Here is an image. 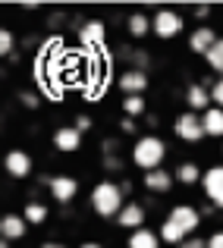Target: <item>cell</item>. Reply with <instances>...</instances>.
<instances>
[{
	"label": "cell",
	"mask_w": 223,
	"mask_h": 248,
	"mask_svg": "<svg viewBox=\"0 0 223 248\" xmlns=\"http://www.w3.org/2000/svg\"><path fill=\"white\" fill-rule=\"evenodd\" d=\"M207 248H223V230H220V232H214V236L207 239Z\"/></svg>",
	"instance_id": "obj_29"
},
{
	"label": "cell",
	"mask_w": 223,
	"mask_h": 248,
	"mask_svg": "<svg viewBox=\"0 0 223 248\" xmlns=\"http://www.w3.org/2000/svg\"><path fill=\"white\" fill-rule=\"evenodd\" d=\"M186 104H189V110H192V113H207V110L214 107L211 88H205V85L192 82V85L186 88Z\"/></svg>",
	"instance_id": "obj_10"
},
{
	"label": "cell",
	"mask_w": 223,
	"mask_h": 248,
	"mask_svg": "<svg viewBox=\"0 0 223 248\" xmlns=\"http://www.w3.org/2000/svg\"><path fill=\"white\" fill-rule=\"evenodd\" d=\"M126 248H160V232H151L148 226L145 230H135V232H129Z\"/></svg>",
	"instance_id": "obj_17"
},
{
	"label": "cell",
	"mask_w": 223,
	"mask_h": 248,
	"mask_svg": "<svg viewBox=\"0 0 223 248\" xmlns=\"http://www.w3.org/2000/svg\"><path fill=\"white\" fill-rule=\"evenodd\" d=\"M54 148L57 151H63V154H73L82 148V132H79L76 126H60L54 132Z\"/></svg>",
	"instance_id": "obj_15"
},
{
	"label": "cell",
	"mask_w": 223,
	"mask_h": 248,
	"mask_svg": "<svg viewBox=\"0 0 223 248\" xmlns=\"http://www.w3.org/2000/svg\"><path fill=\"white\" fill-rule=\"evenodd\" d=\"M116 223H120L123 230H129V232L145 230V207H142L139 201H126V207H123L120 217H116Z\"/></svg>",
	"instance_id": "obj_11"
},
{
	"label": "cell",
	"mask_w": 223,
	"mask_h": 248,
	"mask_svg": "<svg viewBox=\"0 0 223 248\" xmlns=\"http://www.w3.org/2000/svg\"><path fill=\"white\" fill-rule=\"evenodd\" d=\"M205 60H207V66H211L214 73H220V76H223V38H220L217 44H214V50L205 57Z\"/></svg>",
	"instance_id": "obj_24"
},
{
	"label": "cell",
	"mask_w": 223,
	"mask_h": 248,
	"mask_svg": "<svg viewBox=\"0 0 223 248\" xmlns=\"http://www.w3.org/2000/svg\"><path fill=\"white\" fill-rule=\"evenodd\" d=\"M163 157H167V145H163L157 135H142V139H135V145H132V164L139 167V170H145V173L160 170Z\"/></svg>",
	"instance_id": "obj_2"
},
{
	"label": "cell",
	"mask_w": 223,
	"mask_h": 248,
	"mask_svg": "<svg viewBox=\"0 0 223 248\" xmlns=\"http://www.w3.org/2000/svg\"><path fill=\"white\" fill-rule=\"evenodd\" d=\"M201 123H205V135L223 139V110L220 107H211L207 113H201Z\"/></svg>",
	"instance_id": "obj_18"
},
{
	"label": "cell",
	"mask_w": 223,
	"mask_h": 248,
	"mask_svg": "<svg viewBox=\"0 0 223 248\" xmlns=\"http://www.w3.org/2000/svg\"><path fill=\"white\" fill-rule=\"evenodd\" d=\"M25 223L29 226H38V223H44V220H48V207L41 204V201H32V204H25Z\"/></svg>",
	"instance_id": "obj_22"
},
{
	"label": "cell",
	"mask_w": 223,
	"mask_h": 248,
	"mask_svg": "<svg viewBox=\"0 0 223 248\" xmlns=\"http://www.w3.org/2000/svg\"><path fill=\"white\" fill-rule=\"evenodd\" d=\"M173 132H176V139H182V141H201L205 139V123H201V113H192V110H186V113H179L173 120Z\"/></svg>",
	"instance_id": "obj_3"
},
{
	"label": "cell",
	"mask_w": 223,
	"mask_h": 248,
	"mask_svg": "<svg viewBox=\"0 0 223 248\" xmlns=\"http://www.w3.org/2000/svg\"><path fill=\"white\" fill-rule=\"evenodd\" d=\"M201 186H205V195L214 201V207H223V167L205 170V179H201Z\"/></svg>",
	"instance_id": "obj_12"
},
{
	"label": "cell",
	"mask_w": 223,
	"mask_h": 248,
	"mask_svg": "<svg viewBox=\"0 0 223 248\" xmlns=\"http://www.w3.org/2000/svg\"><path fill=\"white\" fill-rule=\"evenodd\" d=\"M25 232H29V223H25V217H22V214H6V217L0 220V236H3L6 242L25 239Z\"/></svg>",
	"instance_id": "obj_16"
},
{
	"label": "cell",
	"mask_w": 223,
	"mask_h": 248,
	"mask_svg": "<svg viewBox=\"0 0 223 248\" xmlns=\"http://www.w3.org/2000/svg\"><path fill=\"white\" fill-rule=\"evenodd\" d=\"M126 29H129L132 38H145L148 31H154V22H151L145 13H132V16L126 19Z\"/></svg>",
	"instance_id": "obj_19"
},
{
	"label": "cell",
	"mask_w": 223,
	"mask_h": 248,
	"mask_svg": "<svg viewBox=\"0 0 223 248\" xmlns=\"http://www.w3.org/2000/svg\"><path fill=\"white\" fill-rule=\"evenodd\" d=\"M151 22H154V35L163 38V41H170V38H176L182 31V16L176 10H157L154 16H151Z\"/></svg>",
	"instance_id": "obj_5"
},
{
	"label": "cell",
	"mask_w": 223,
	"mask_h": 248,
	"mask_svg": "<svg viewBox=\"0 0 223 248\" xmlns=\"http://www.w3.org/2000/svg\"><path fill=\"white\" fill-rule=\"evenodd\" d=\"M19 101H22L29 110H35V107H38V94H35V91H22V94H19Z\"/></svg>",
	"instance_id": "obj_27"
},
{
	"label": "cell",
	"mask_w": 223,
	"mask_h": 248,
	"mask_svg": "<svg viewBox=\"0 0 223 248\" xmlns=\"http://www.w3.org/2000/svg\"><path fill=\"white\" fill-rule=\"evenodd\" d=\"M76 129H79V132H88V129H91V120H88V116H79V120H76Z\"/></svg>",
	"instance_id": "obj_30"
},
{
	"label": "cell",
	"mask_w": 223,
	"mask_h": 248,
	"mask_svg": "<svg viewBox=\"0 0 223 248\" xmlns=\"http://www.w3.org/2000/svg\"><path fill=\"white\" fill-rule=\"evenodd\" d=\"M120 129H123V132H126V135H132V132H135V123H132V120H129V116H126V120L120 123Z\"/></svg>",
	"instance_id": "obj_31"
},
{
	"label": "cell",
	"mask_w": 223,
	"mask_h": 248,
	"mask_svg": "<svg viewBox=\"0 0 223 248\" xmlns=\"http://www.w3.org/2000/svg\"><path fill=\"white\" fill-rule=\"evenodd\" d=\"M195 16H198V19H207V16H211V6H198V10H195Z\"/></svg>",
	"instance_id": "obj_32"
},
{
	"label": "cell",
	"mask_w": 223,
	"mask_h": 248,
	"mask_svg": "<svg viewBox=\"0 0 223 248\" xmlns=\"http://www.w3.org/2000/svg\"><path fill=\"white\" fill-rule=\"evenodd\" d=\"M167 220H170V223H173V226H179V230L186 232L189 239H192V232H195V230H198V226H201V214L195 211L192 204H176L173 211L167 214Z\"/></svg>",
	"instance_id": "obj_6"
},
{
	"label": "cell",
	"mask_w": 223,
	"mask_h": 248,
	"mask_svg": "<svg viewBox=\"0 0 223 248\" xmlns=\"http://www.w3.org/2000/svg\"><path fill=\"white\" fill-rule=\"evenodd\" d=\"M0 248H10V242H6V239H3V242H0Z\"/></svg>",
	"instance_id": "obj_35"
},
{
	"label": "cell",
	"mask_w": 223,
	"mask_h": 248,
	"mask_svg": "<svg viewBox=\"0 0 223 248\" xmlns=\"http://www.w3.org/2000/svg\"><path fill=\"white\" fill-rule=\"evenodd\" d=\"M116 85H120V91H123L126 97H132V94H142V91L151 85V79H148V73H142V69L126 66V73H120Z\"/></svg>",
	"instance_id": "obj_8"
},
{
	"label": "cell",
	"mask_w": 223,
	"mask_h": 248,
	"mask_svg": "<svg viewBox=\"0 0 223 248\" xmlns=\"http://www.w3.org/2000/svg\"><path fill=\"white\" fill-rule=\"evenodd\" d=\"M179 248H207V239H198V236H192V239H186Z\"/></svg>",
	"instance_id": "obj_28"
},
{
	"label": "cell",
	"mask_w": 223,
	"mask_h": 248,
	"mask_svg": "<svg viewBox=\"0 0 223 248\" xmlns=\"http://www.w3.org/2000/svg\"><path fill=\"white\" fill-rule=\"evenodd\" d=\"M104 38H107V29H104L101 19H88V22L79 29V44H82L85 54H97V50H104Z\"/></svg>",
	"instance_id": "obj_4"
},
{
	"label": "cell",
	"mask_w": 223,
	"mask_h": 248,
	"mask_svg": "<svg viewBox=\"0 0 223 248\" xmlns=\"http://www.w3.org/2000/svg\"><path fill=\"white\" fill-rule=\"evenodd\" d=\"M123 113L132 120V116H142L145 113V97L142 94H132V97H123Z\"/></svg>",
	"instance_id": "obj_23"
},
{
	"label": "cell",
	"mask_w": 223,
	"mask_h": 248,
	"mask_svg": "<svg viewBox=\"0 0 223 248\" xmlns=\"http://www.w3.org/2000/svg\"><path fill=\"white\" fill-rule=\"evenodd\" d=\"M41 248H66V245H60V242H44Z\"/></svg>",
	"instance_id": "obj_34"
},
{
	"label": "cell",
	"mask_w": 223,
	"mask_h": 248,
	"mask_svg": "<svg viewBox=\"0 0 223 248\" xmlns=\"http://www.w3.org/2000/svg\"><path fill=\"white\" fill-rule=\"evenodd\" d=\"M123 186L120 182H97L95 188H91V211L97 214V217H120V211L126 207V201H123Z\"/></svg>",
	"instance_id": "obj_1"
},
{
	"label": "cell",
	"mask_w": 223,
	"mask_h": 248,
	"mask_svg": "<svg viewBox=\"0 0 223 248\" xmlns=\"http://www.w3.org/2000/svg\"><path fill=\"white\" fill-rule=\"evenodd\" d=\"M48 186H50V198H54L57 204H69V201L79 195V179L76 176H54Z\"/></svg>",
	"instance_id": "obj_7"
},
{
	"label": "cell",
	"mask_w": 223,
	"mask_h": 248,
	"mask_svg": "<svg viewBox=\"0 0 223 248\" xmlns=\"http://www.w3.org/2000/svg\"><path fill=\"white\" fill-rule=\"evenodd\" d=\"M211 101H214V107H220V110H223V76L211 85Z\"/></svg>",
	"instance_id": "obj_26"
},
{
	"label": "cell",
	"mask_w": 223,
	"mask_h": 248,
	"mask_svg": "<svg viewBox=\"0 0 223 248\" xmlns=\"http://www.w3.org/2000/svg\"><path fill=\"white\" fill-rule=\"evenodd\" d=\"M6 173H10L13 179H25V176H32V157H29V151L13 148V151L6 154Z\"/></svg>",
	"instance_id": "obj_13"
},
{
	"label": "cell",
	"mask_w": 223,
	"mask_h": 248,
	"mask_svg": "<svg viewBox=\"0 0 223 248\" xmlns=\"http://www.w3.org/2000/svg\"><path fill=\"white\" fill-rule=\"evenodd\" d=\"M217 41H220V38L214 35L211 25H198V29L189 35V50H192V54H198V57H207Z\"/></svg>",
	"instance_id": "obj_9"
},
{
	"label": "cell",
	"mask_w": 223,
	"mask_h": 248,
	"mask_svg": "<svg viewBox=\"0 0 223 248\" xmlns=\"http://www.w3.org/2000/svg\"><path fill=\"white\" fill-rule=\"evenodd\" d=\"M186 239H189V236L179 230V226H173L170 220H163V223H160V242H170V245L179 248L182 242H186Z\"/></svg>",
	"instance_id": "obj_21"
},
{
	"label": "cell",
	"mask_w": 223,
	"mask_h": 248,
	"mask_svg": "<svg viewBox=\"0 0 223 248\" xmlns=\"http://www.w3.org/2000/svg\"><path fill=\"white\" fill-rule=\"evenodd\" d=\"M173 182H176V173H167V170H151V173L142 176V186L148 188V192H154V195H163V192H170L173 188Z\"/></svg>",
	"instance_id": "obj_14"
},
{
	"label": "cell",
	"mask_w": 223,
	"mask_h": 248,
	"mask_svg": "<svg viewBox=\"0 0 223 248\" xmlns=\"http://www.w3.org/2000/svg\"><path fill=\"white\" fill-rule=\"evenodd\" d=\"M201 179H205V173H201L198 164H179L176 167V182H182V186H195Z\"/></svg>",
	"instance_id": "obj_20"
},
{
	"label": "cell",
	"mask_w": 223,
	"mask_h": 248,
	"mask_svg": "<svg viewBox=\"0 0 223 248\" xmlns=\"http://www.w3.org/2000/svg\"><path fill=\"white\" fill-rule=\"evenodd\" d=\"M13 54V31L10 29H0V57Z\"/></svg>",
	"instance_id": "obj_25"
},
{
	"label": "cell",
	"mask_w": 223,
	"mask_h": 248,
	"mask_svg": "<svg viewBox=\"0 0 223 248\" xmlns=\"http://www.w3.org/2000/svg\"><path fill=\"white\" fill-rule=\"evenodd\" d=\"M79 248H104V245H101V242H82Z\"/></svg>",
	"instance_id": "obj_33"
}]
</instances>
